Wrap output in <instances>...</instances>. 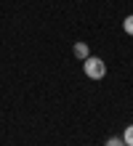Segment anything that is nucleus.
Masks as SVG:
<instances>
[{
  "label": "nucleus",
  "instance_id": "7ed1b4c3",
  "mask_svg": "<svg viewBox=\"0 0 133 146\" xmlns=\"http://www.w3.org/2000/svg\"><path fill=\"white\" fill-rule=\"evenodd\" d=\"M122 29H125L128 35L133 37V13H130V16H125V21H122Z\"/></svg>",
  "mask_w": 133,
  "mask_h": 146
},
{
  "label": "nucleus",
  "instance_id": "f03ea898",
  "mask_svg": "<svg viewBox=\"0 0 133 146\" xmlns=\"http://www.w3.org/2000/svg\"><path fill=\"white\" fill-rule=\"evenodd\" d=\"M72 53L80 58V61H85L88 56H91V50H88V42H75V48H72Z\"/></svg>",
  "mask_w": 133,
  "mask_h": 146
},
{
  "label": "nucleus",
  "instance_id": "f257e3e1",
  "mask_svg": "<svg viewBox=\"0 0 133 146\" xmlns=\"http://www.w3.org/2000/svg\"><path fill=\"white\" fill-rule=\"evenodd\" d=\"M83 72H85V77H91V80H101V77L106 74V64L99 56H88L83 61Z\"/></svg>",
  "mask_w": 133,
  "mask_h": 146
},
{
  "label": "nucleus",
  "instance_id": "20e7f679",
  "mask_svg": "<svg viewBox=\"0 0 133 146\" xmlns=\"http://www.w3.org/2000/svg\"><path fill=\"white\" fill-rule=\"evenodd\" d=\"M122 141H125L128 146H133V125L125 127V133H122Z\"/></svg>",
  "mask_w": 133,
  "mask_h": 146
},
{
  "label": "nucleus",
  "instance_id": "39448f33",
  "mask_svg": "<svg viewBox=\"0 0 133 146\" xmlns=\"http://www.w3.org/2000/svg\"><path fill=\"white\" fill-rule=\"evenodd\" d=\"M106 146H128V143L122 141V138H109V141H106Z\"/></svg>",
  "mask_w": 133,
  "mask_h": 146
}]
</instances>
